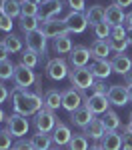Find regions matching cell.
I'll use <instances>...</instances> for the list:
<instances>
[{"label": "cell", "instance_id": "obj_33", "mask_svg": "<svg viewBox=\"0 0 132 150\" xmlns=\"http://www.w3.org/2000/svg\"><path fill=\"white\" fill-rule=\"evenodd\" d=\"M106 42H108V46H110V50H114L116 54H124V50L130 46L128 44V40L126 38H106Z\"/></svg>", "mask_w": 132, "mask_h": 150}, {"label": "cell", "instance_id": "obj_4", "mask_svg": "<svg viewBox=\"0 0 132 150\" xmlns=\"http://www.w3.org/2000/svg\"><path fill=\"white\" fill-rule=\"evenodd\" d=\"M6 128L10 130V134L14 138H22L28 134V130H30V122H28V118L22 114H16V112H12V114L6 116Z\"/></svg>", "mask_w": 132, "mask_h": 150}, {"label": "cell", "instance_id": "obj_19", "mask_svg": "<svg viewBox=\"0 0 132 150\" xmlns=\"http://www.w3.org/2000/svg\"><path fill=\"white\" fill-rule=\"evenodd\" d=\"M82 134L88 140L100 142V140H102V136L106 134V128H104V124H102V120H100V118H94V120H92V122H90V124L82 130Z\"/></svg>", "mask_w": 132, "mask_h": 150}, {"label": "cell", "instance_id": "obj_22", "mask_svg": "<svg viewBox=\"0 0 132 150\" xmlns=\"http://www.w3.org/2000/svg\"><path fill=\"white\" fill-rule=\"evenodd\" d=\"M86 20L90 26H96V24L104 22V18H106V8L102 6V4H92L90 8H86Z\"/></svg>", "mask_w": 132, "mask_h": 150}, {"label": "cell", "instance_id": "obj_52", "mask_svg": "<svg viewBox=\"0 0 132 150\" xmlns=\"http://www.w3.org/2000/svg\"><path fill=\"white\" fill-rule=\"evenodd\" d=\"M22 2H30V4H36V6H40V2H42V0H22Z\"/></svg>", "mask_w": 132, "mask_h": 150}, {"label": "cell", "instance_id": "obj_50", "mask_svg": "<svg viewBox=\"0 0 132 150\" xmlns=\"http://www.w3.org/2000/svg\"><path fill=\"white\" fill-rule=\"evenodd\" d=\"M88 150H104V148L100 146V142H94V144H92V146H90Z\"/></svg>", "mask_w": 132, "mask_h": 150}, {"label": "cell", "instance_id": "obj_15", "mask_svg": "<svg viewBox=\"0 0 132 150\" xmlns=\"http://www.w3.org/2000/svg\"><path fill=\"white\" fill-rule=\"evenodd\" d=\"M50 136H52V142H54V146H68V142L72 138V130L68 124H64V122H56V126L54 130L50 132Z\"/></svg>", "mask_w": 132, "mask_h": 150}, {"label": "cell", "instance_id": "obj_3", "mask_svg": "<svg viewBox=\"0 0 132 150\" xmlns=\"http://www.w3.org/2000/svg\"><path fill=\"white\" fill-rule=\"evenodd\" d=\"M58 118L54 116V110H50L46 106H42L38 112L34 114V128L36 132H42V134H50L54 126H56Z\"/></svg>", "mask_w": 132, "mask_h": 150}, {"label": "cell", "instance_id": "obj_28", "mask_svg": "<svg viewBox=\"0 0 132 150\" xmlns=\"http://www.w3.org/2000/svg\"><path fill=\"white\" fill-rule=\"evenodd\" d=\"M40 24H42V20L38 16H20V30H22L24 34L40 30Z\"/></svg>", "mask_w": 132, "mask_h": 150}, {"label": "cell", "instance_id": "obj_34", "mask_svg": "<svg viewBox=\"0 0 132 150\" xmlns=\"http://www.w3.org/2000/svg\"><path fill=\"white\" fill-rule=\"evenodd\" d=\"M92 32H94L96 40H106V38H110L112 28H110L106 22H100V24H96V26H92Z\"/></svg>", "mask_w": 132, "mask_h": 150}, {"label": "cell", "instance_id": "obj_26", "mask_svg": "<svg viewBox=\"0 0 132 150\" xmlns=\"http://www.w3.org/2000/svg\"><path fill=\"white\" fill-rule=\"evenodd\" d=\"M30 144L34 146V150H50L52 148V136L50 134H42V132H36L30 136Z\"/></svg>", "mask_w": 132, "mask_h": 150}, {"label": "cell", "instance_id": "obj_46", "mask_svg": "<svg viewBox=\"0 0 132 150\" xmlns=\"http://www.w3.org/2000/svg\"><path fill=\"white\" fill-rule=\"evenodd\" d=\"M122 78H124V84H126V86L130 88V86H132V68L128 70V72H126V74H124Z\"/></svg>", "mask_w": 132, "mask_h": 150}, {"label": "cell", "instance_id": "obj_37", "mask_svg": "<svg viewBox=\"0 0 132 150\" xmlns=\"http://www.w3.org/2000/svg\"><path fill=\"white\" fill-rule=\"evenodd\" d=\"M108 88H110V86H106V82L98 80V82L92 84V88H88V96H94V94H104V96H106Z\"/></svg>", "mask_w": 132, "mask_h": 150}, {"label": "cell", "instance_id": "obj_18", "mask_svg": "<svg viewBox=\"0 0 132 150\" xmlns=\"http://www.w3.org/2000/svg\"><path fill=\"white\" fill-rule=\"evenodd\" d=\"M88 68L92 72V76L98 78V80H106L108 76L112 74V64H110L108 60H98V58H94Z\"/></svg>", "mask_w": 132, "mask_h": 150}, {"label": "cell", "instance_id": "obj_54", "mask_svg": "<svg viewBox=\"0 0 132 150\" xmlns=\"http://www.w3.org/2000/svg\"><path fill=\"white\" fill-rule=\"evenodd\" d=\"M50 150H64V148H62V146H52Z\"/></svg>", "mask_w": 132, "mask_h": 150}, {"label": "cell", "instance_id": "obj_39", "mask_svg": "<svg viewBox=\"0 0 132 150\" xmlns=\"http://www.w3.org/2000/svg\"><path fill=\"white\" fill-rule=\"evenodd\" d=\"M66 6H70L74 12H86V2L84 0H66Z\"/></svg>", "mask_w": 132, "mask_h": 150}, {"label": "cell", "instance_id": "obj_42", "mask_svg": "<svg viewBox=\"0 0 132 150\" xmlns=\"http://www.w3.org/2000/svg\"><path fill=\"white\" fill-rule=\"evenodd\" d=\"M12 150H34V146L30 144V140H18V142H14L12 144Z\"/></svg>", "mask_w": 132, "mask_h": 150}, {"label": "cell", "instance_id": "obj_7", "mask_svg": "<svg viewBox=\"0 0 132 150\" xmlns=\"http://www.w3.org/2000/svg\"><path fill=\"white\" fill-rule=\"evenodd\" d=\"M40 30L46 38H58V36H64V34H70V30L66 28V22L64 18H52V20H42L40 24Z\"/></svg>", "mask_w": 132, "mask_h": 150}, {"label": "cell", "instance_id": "obj_1", "mask_svg": "<svg viewBox=\"0 0 132 150\" xmlns=\"http://www.w3.org/2000/svg\"><path fill=\"white\" fill-rule=\"evenodd\" d=\"M10 100H12V110L16 114L26 116V118L34 116L44 106V96L30 92V90H24V88H18V86H14L10 90Z\"/></svg>", "mask_w": 132, "mask_h": 150}, {"label": "cell", "instance_id": "obj_27", "mask_svg": "<svg viewBox=\"0 0 132 150\" xmlns=\"http://www.w3.org/2000/svg\"><path fill=\"white\" fill-rule=\"evenodd\" d=\"M110 52H112V50H110L106 40H94V42L90 44V54L94 58H98V60H106Z\"/></svg>", "mask_w": 132, "mask_h": 150}, {"label": "cell", "instance_id": "obj_21", "mask_svg": "<svg viewBox=\"0 0 132 150\" xmlns=\"http://www.w3.org/2000/svg\"><path fill=\"white\" fill-rule=\"evenodd\" d=\"M20 10H22V2L18 0H0V14L8 16V18H20Z\"/></svg>", "mask_w": 132, "mask_h": 150}, {"label": "cell", "instance_id": "obj_44", "mask_svg": "<svg viewBox=\"0 0 132 150\" xmlns=\"http://www.w3.org/2000/svg\"><path fill=\"white\" fill-rule=\"evenodd\" d=\"M8 98H10V90H8V86L4 82L0 80V106H2V102H6Z\"/></svg>", "mask_w": 132, "mask_h": 150}, {"label": "cell", "instance_id": "obj_20", "mask_svg": "<svg viewBox=\"0 0 132 150\" xmlns=\"http://www.w3.org/2000/svg\"><path fill=\"white\" fill-rule=\"evenodd\" d=\"M100 146L104 150H122V134H118V130H106Z\"/></svg>", "mask_w": 132, "mask_h": 150}, {"label": "cell", "instance_id": "obj_49", "mask_svg": "<svg viewBox=\"0 0 132 150\" xmlns=\"http://www.w3.org/2000/svg\"><path fill=\"white\" fill-rule=\"evenodd\" d=\"M126 40H128V44L132 46V28H128V32H126Z\"/></svg>", "mask_w": 132, "mask_h": 150}, {"label": "cell", "instance_id": "obj_55", "mask_svg": "<svg viewBox=\"0 0 132 150\" xmlns=\"http://www.w3.org/2000/svg\"><path fill=\"white\" fill-rule=\"evenodd\" d=\"M128 94H130V102H132V86L128 88Z\"/></svg>", "mask_w": 132, "mask_h": 150}, {"label": "cell", "instance_id": "obj_6", "mask_svg": "<svg viewBox=\"0 0 132 150\" xmlns=\"http://www.w3.org/2000/svg\"><path fill=\"white\" fill-rule=\"evenodd\" d=\"M68 72H70V68H68V62L64 60V58H50L46 64V76L50 78V80H64V78H68Z\"/></svg>", "mask_w": 132, "mask_h": 150}, {"label": "cell", "instance_id": "obj_47", "mask_svg": "<svg viewBox=\"0 0 132 150\" xmlns=\"http://www.w3.org/2000/svg\"><path fill=\"white\" fill-rule=\"evenodd\" d=\"M114 4H118L120 8H126V6L132 4V0H114Z\"/></svg>", "mask_w": 132, "mask_h": 150}, {"label": "cell", "instance_id": "obj_23", "mask_svg": "<svg viewBox=\"0 0 132 150\" xmlns=\"http://www.w3.org/2000/svg\"><path fill=\"white\" fill-rule=\"evenodd\" d=\"M110 64H112V72L124 76V74L132 68V58L126 56V54H116V56L110 60Z\"/></svg>", "mask_w": 132, "mask_h": 150}, {"label": "cell", "instance_id": "obj_57", "mask_svg": "<svg viewBox=\"0 0 132 150\" xmlns=\"http://www.w3.org/2000/svg\"><path fill=\"white\" fill-rule=\"evenodd\" d=\"M0 130H2V126H0Z\"/></svg>", "mask_w": 132, "mask_h": 150}, {"label": "cell", "instance_id": "obj_29", "mask_svg": "<svg viewBox=\"0 0 132 150\" xmlns=\"http://www.w3.org/2000/svg\"><path fill=\"white\" fill-rule=\"evenodd\" d=\"M2 42L6 44V48L10 50V54H14V52H22L24 50V42H22V38L20 36H16V34H6L4 38H2Z\"/></svg>", "mask_w": 132, "mask_h": 150}, {"label": "cell", "instance_id": "obj_58", "mask_svg": "<svg viewBox=\"0 0 132 150\" xmlns=\"http://www.w3.org/2000/svg\"><path fill=\"white\" fill-rule=\"evenodd\" d=\"M122 150H124V148H122Z\"/></svg>", "mask_w": 132, "mask_h": 150}, {"label": "cell", "instance_id": "obj_53", "mask_svg": "<svg viewBox=\"0 0 132 150\" xmlns=\"http://www.w3.org/2000/svg\"><path fill=\"white\" fill-rule=\"evenodd\" d=\"M124 128H126L128 132H132V120H130V122H128V124H126V126H124Z\"/></svg>", "mask_w": 132, "mask_h": 150}, {"label": "cell", "instance_id": "obj_31", "mask_svg": "<svg viewBox=\"0 0 132 150\" xmlns=\"http://www.w3.org/2000/svg\"><path fill=\"white\" fill-rule=\"evenodd\" d=\"M20 62L26 64L28 68H36V66H38V62H40V54H36L34 50L26 48V50H22V54H20Z\"/></svg>", "mask_w": 132, "mask_h": 150}, {"label": "cell", "instance_id": "obj_45", "mask_svg": "<svg viewBox=\"0 0 132 150\" xmlns=\"http://www.w3.org/2000/svg\"><path fill=\"white\" fill-rule=\"evenodd\" d=\"M8 56H10V50H8L6 44L0 40V62H2V60H8Z\"/></svg>", "mask_w": 132, "mask_h": 150}, {"label": "cell", "instance_id": "obj_8", "mask_svg": "<svg viewBox=\"0 0 132 150\" xmlns=\"http://www.w3.org/2000/svg\"><path fill=\"white\" fill-rule=\"evenodd\" d=\"M84 104V90H78V88H66L62 90V108L68 110V112H74L76 108H80Z\"/></svg>", "mask_w": 132, "mask_h": 150}, {"label": "cell", "instance_id": "obj_9", "mask_svg": "<svg viewBox=\"0 0 132 150\" xmlns=\"http://www.w3.org/2000/svg\"><path fill=\"white\" fill-rule=\"evenodd\" d=\"M64 22H66V28L70 30V34H82L84 30L88 28V20H86V14L84 12L70 10L64 16Z\"/></svg>", "mask_w": 132, "mask_h": 150}, {"label": "cell", "instance_id": "obj_48", "mask_svg": "<svg viewBox=\"0 0 132 150\" xmlns=\"http://www.w3.org/2000/svg\"><path fill=\"white\" fill-rule=\"evenodd\" d=\"M124 24H126L128 28H132V10L128 12V14H126V20H124Z\"/></svg>", "mask_w": 132, "mask_h": 150}, {"label": "cell", "instance_id": "obj_17", "mask_svg": "<svg viewBox=\"0 0 132 150\" xmlns=\"http://www.w3.org/2000/svg\"><path fill=\"white\" fill-rule=\"evenodd\" d=\"M90 48L86 46H74L72 48V52L68 54V62H70V66H86L88 62H90Z\"/></svg>", "mask_w": 132, "mask_h": 150}, {"label": "cell", "instance_id": "obj_13", "mask_svg": "<svg viewBox=\"0 0 132 150\" xmlns=\"http://www.w3.org/2000/svg\"><path fill=\"white\" fill-rule=\"evenodd\" d=\"M84 106H88L94 114L102 116L106 110H110V100H108V96H104V94H94V96L84 94Z\"/></svg>", "mask_w": 132, "mask_h": 150}, {"label": "cell", "instance_id": "obj_41", "mask_svg": "<svg viewBox=\"0 0 132 150\" xmlns=\"http://www.w3.org/2000/svg\"><path fill=\"white\" fill-rule=\"evenodd\" d=\"M122 148L132 150V132H128L126 128H122Z\"/></svg>", "mask_w": 132, "mask_h": 150}, {"label": "cell", "instance_id": "obj_2", "mask_svg": "<svg viewBox=\"0 0 132 150\" xmlns=\"http://www.w3.org/2000/svg\"><path fill=\"white\" fill-rule=\"evenodd\" d=\"M68 80L74 88L78 90H88L92 88L94 84V76L88 66H70V72H68Z\"/></svg>", "mask_w": 132, "mask_h": 150}, {"label": "cell", "instance_id": "obj_14", "mask_svg": "<svg viewBox=\"0 0 132 150\" xmlns=\"http://www.w3.org/2000/svg\"><path fill=\"white\" fill-rule=\"evenodd\" d=\"M94 118H96V114L90 110V108H88V106H84V104L80 106V108H76L74 112H70V122L76 128H82V130L88 126Z\"/></svg>", "mask_w": 132, "mask_h": 150}, {"label": "cell", "instance_id": "obj_32", "mask_svg": "<svg viewBox=\"0 0 132 150\" xmlns=\"http://www.w3.org/2000/svg\"><path fill=\"white\" fill-rule=\"evenodd\" d=\"M90 144H88V138L84 134H72L70 142H68V150H88Z\"/></svg>", "mask_w": 132, "mask_h": 150}, {"label": "cell", "instance_id": "obj_56", "mask_svg": "<svg viewBox=\"0 0 132 150\" xmlns=\"http://www.w3.org/2000/svg\"><path fill=\"white\" fill-rule=\"evenodd\" d=\"M130 120H132V112H130Z\"/></svg>", "mask_w": 132, "mask_h": 150}, {"label": "cell", "instance_id": "obj_24", "mask_svg": "<svg viewBox=\"0 0 132 150\" xmlns=\"http://www.w3.org/2000/svg\"><path fill=\"white\" fill-rule=\"evenodd\" d=\"M72 48H74V44H72L70 34L58 36V38H54V40H52V50H54L56 54H70Z\"/></svg>", "mask_w": 132, "mask_h": 150}, {"label": "cell", "instance_id": "obj_51", "mask_svg": "<svg viewBox=\"0 0 132 150\" xmlns=\"http://www.w3.org/2000/svg\"><path fill=\"white\" fill-rule=\"evenodd\" d=\"M6 112H4V110H2V106H0V122H4V120H6Z\"/></svg>", "mask_w": 132, "mask_h": 150}, {"label": "cell", "instance_id": "obj_25", "mask_svg": "<svg viewBox=\"0 0 132 150\" xmlns=\"http://www.w3.org/2000/svg\"><path fill=\"white\" fill-rule=\"evenodd\" d=\"M44 106L50 108V110H58L62 106V92L56 90V88H48L44 92Z\"/></svg>", "mask_w": 132, "mask_h": 150}, {"label": "cell", "instance_id": "obj_38", "mask_svg": "<svg viewBox=\"0 0 132 150\" xmlns=\"http://www.w3.org/2000/svg\"><path fill=\"white\" fill-rule=\"evenodd\" d=\"M20 16H38V6L36 4H30V2H22Z\"/></svg>", "mask_w": 132, "mask_h": 150}, {"label": "cell", "instance_id": "obj_30", "mask_svg": "<svg viewBox=\"0 0 132 150\" xmlns=\"http://www.w3.org/2000/svg\"><path fill=\"white\" fill-rule=\"evenodd\" d=\"M100 120H102V124H104L106 130H118L120 124H122V122H120V116L116 114L114 110H106Z\"/></svg>", "mask_w": 132, "mask_h": 150}, {"label": "cell", "instance_id": "obj_5", "mask_svg": "<svg viewBox=\"0 0 132 150\" xmlns=\"http://www.w3.org/2000/svg\"><path fill=\"white\" fill-rule=\"evenodd\" d=\"M36 72H34V68H28L26 64H16V68H14V84L18 86V88H24V90H28L32 84L36 82Z\"/></svg>", "mask_w": 132, "mask_h": 150}, {"label": "cell", "instance_id": "obj_35", "mask_svg": "<svg viewBox=\"0 0 132 150\" xmlns=\"http://www.w3.org/2000/svg\"><path fill=\"white\" fill-rule=\"evenodd\" d=\"M14 64H12L10 60H2L0 62V80H10L14 78Z\"/></svg>", "mask_w": 132, "mask_h": 150}, {"label": "cell", "instance_id": "obj_16", "mask_svg": "<svg viewBox=\"0 0 132 150\" xmlns=\"http://www.w3.org/2000/svg\"><path fill=\"white\" fill-rule=\"evenodd\" d=\"M126 20V14H124V8H120L118 4H108L106 6V18H104V22L110 26V28H114V26H122Z\"/></svg>", "mask_w": 132, "mask_h": 150}, {"label": "cell", "instance_id": "obj_10", "mask_svg": "<svg viewBox=\"0 0 132 150\" xmlns=\"http://www.w3.org/2000/svg\"><path fill=\"white\" fill-rule=\"evenodd\" d=\"M26 48L34 50L36 54L44 56L48 48V38L42 34V30H34V32H28L26 34Z\"/></svg>", "mask_w": 132, "mask_h": 150}, {"label": "cell", "instance_id": "obj_12", "mask_svg": "<svg viewBox=\"0 0 132 150\" xmlns=\"http://www.w3.org/2000/svg\"><path fill=\"white\" fill-rule=\"evenodd\" d=\"M108 100L114 106H126L130 102V94H128V86H122V84H110L108 88Z\"/></svg>", "mask_w": 132, "mask_h": 150}, {"label": "cell", "instance_id": "obj_40", "mask_svg": "<svg viewBox=\"0 0 132 150\" xmlns=\"http://www.w3.org/2000/svg\"><path fill=\"white\" fill-rule=\"evenodd\" d=\"M12 26H14L12 18L2 16V14H0V30H2V32H6V34H10V32H12Z\"/></svg>", "mask_w": 132, "mask_h": 150}, {"label": "cell", "instance_id": "obj_43", "mask_svg": "<svg viewBox=\"0 0 132 150\" xmlns=\"http://www.w3.org/2000/svg\"><path fill=\"white\" fill-rule=\"evenodd\" d=\"M126 32H128V28H124V24H122V26H114L110 36L112 38H126Z\"/></svg>", "mask_w": 132, "mask_h": 150}, {"label": "cell", "instance_id": "obj_36", "mask_svg": "<svg viewBox=\"0 0 132 150\" xmlns=\"http://www.w3.org/2000/svg\"><path fill=\"white\" fill-rule=\"evenodd\" d=\"M12 136L8 128H2L0 130V150H12Z\"/></svg>", "mask_w": 132, "mask_h": 150}, {"label": "cell", "instance_id": "obj_11", "mask_svg": "<svg viewBox=\"0 0 132 150\" xmlns=\"http://www.w3.org/2000/svg\"><path fill=\"white\" fill-rule=\"evenodd\" d=\"M62 2L60 0H42L38 6V18L40 20H52L58 18V14L62 12Z\"/></svg>", "mask_w": 132, "mask_h": 150}]
</instances>
